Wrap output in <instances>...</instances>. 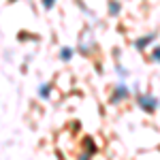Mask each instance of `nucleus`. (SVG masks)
Returning a JSON list of instances; mask_svg holds the SVG:
<instances>
[{
    "label": "nucleus",
    "mask_w": 160,
    "mask_h": 160,
    "mask_svg": "<svg viewBox=\"0 0 160 160\" xmlns=\"http://www.w3.org/2000/svg\"><path fill=\"white\" fill-rule=\"evenodd\" d=\"M137 105L145 111V113H154V111L160 107L158 98H156L154 94H139V96H137Z\"/></svg>",
    "instance_id": "nucleus-1"
},
{
    "label": "nucleus",
    "mask_w": 160,
    "mask_h": 160,
    "mask_svg": "<svg viewBox=\"0 0 160 160\" xmlns=\"http://www.w3.org/2000/svg\"><path fill=\"white\" fill-rule=\"evenodd\" d=\"M128 96H130V88L126 86V81H120V83H115V88H113V94H111L109 102L111 105H120Z\"/></svg>",
    "instance_id": "nucleus-2"
},
{
    "label": "nucleus",
    "mask_w": 160,
    "mask_h": 160,
    "mask_svg": "<svg viewBox=\"0 0 160 160\" xmlns=\"http://www.w3.org/2000/svg\"><path fill=\"white\" fill-rule=\"evenodd\" d=\"M156 37H158L156 32H148V34L139 37V38L135 41V49H137V51H145L149 45H152V43H156Z\"/></svg>",
    "instance_id": "nucleus-3"
},
{
    "label": "nucleus",
    "mask_w": 160,
    "mask_h": 160,
    "mask_svg": "<svg viewBox=\"0 0 160 160\" xmlns=\"http://www.w3.org/2000/svg\"><path fill=\"white\" fill-rule=\"evenodd\" d=\"M75 58V47L71 45H62L60 49H58V60L60 62H71Z\"/></svg>",
    "instance_id": "nucleus-4"
},
{
    "label": "nucleus",
    "mask_w": 160,
    "mask_h": 160,
    "mask_svg": "<svg viewBox=\"0 0 160 160\" xmlns=\"http://www.w3.org/2000/svg\"><path fill=\"white\" fill-rule=\"evenodd\" d=\"M120 11H122V2L120 0H107V13L111 17H118Z\"/></svg>",
    "instance_id": "nucleus-5"
},
{
    "label": "nucleus",
    "mask_w": 160,
    "mask_h": 160,
    "mask_svg": "<svg viewBox=\"0 0 160 160\" xmlns=\"http://www.w3.org/2000/svg\"><path fill=\"white\" fill-rule=\"evenodd\" d=\"M38 96H41L43 100L51 98V83L49 81H43V83L38 86Z\"/></svg>",
    "instance_id": "nucleus-6"
},
{
    "label": "nucleus",
    "mask_w": 160,
    "mask_h": 160,
    "mask_svg": "<svg viewBox=\"0 0 160 160\" xmlns=\"http://www.w3.org/2000/svg\"><path fill=\"white\" fill-rule=\"evenodd\" d=\"M149 60L154 62V64H160V45L158 43L154 45V49H152V53H149Z\"/></svg>",
    "instance_id": "nucleus-7"
},
{
    "label": "nucleus",
    "mask_w": 160,
    "mask_h": 160,
    "mask_svg": "<svg viewBox=\"0 0 160 160\" xmlns=\"http://www.w3.org/2000/svg\"><path fill=\"white\" fill-rule=\"evenodd\" d=\"M115 73L120 75L122 79H126V77L130 75V71H128V68H124V66H122V64H120V62H115Z\"/></svg>",
    "instance_id": "nucleus-8"
},
{
    "label": "nucleus",
    "mask_w": 160,
    "mask_h": 160,
    "mask_svg": "<svg viewBox=\"0 0 160 160\" xmlns=\"http://www.w3.org/2000/svg\"><path fill=\"white\" fill-rule=\"evenodd\" d=\"M56 2H58V0H41V4H43L45 11H51V9L56 7Z\"/></svg>",
    "instance_id": "nucleus-9"
}]
</instances>
